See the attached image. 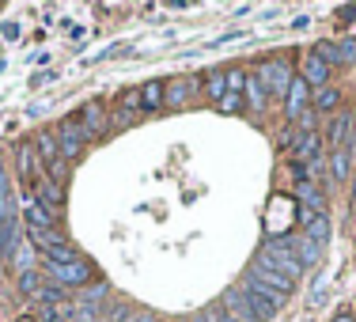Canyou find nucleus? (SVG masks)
<instances>
[{"label":"nucleus","instance_id":"5","mask_svg":"<svg viewBox=\"0 0 356 322\" xmlns=\"http://www.w3.org/2000/svg\"><path fill=\"white\" fill-rule=\"evenodd\" d=\"M91 137L83 133V125L76 122V118H65L61 125H57V148H61V159L65 163H76V159L83 156V144Z\"/></svg>","mask_w":356,"mask_h":322},{"label":"nucleus","instance_id":"17","mask_svg":"<svg viewBox=\"0 0 356 322\" xmlns=\"http://www.w3.org/2000/svg\"><path fill=\"white\" fill-rule=\"evenodd\" d=\"M15 167H19V179L23 182H35L38 179V152H35V144H19L15 148Z\"/></svg>","mask_w":356,"mask_h":322},{"label":"nucleus","instance_id":"7","mask_svg":"<svg viewBox=\"0 0 356 322\" xmlns=\"http://www.w3.org/2000/svg\"><path fill=\"white\" fill-rule=\"evenodd\" d=\"M140 118H144L140 88H129V91H122V99H118V110L110 114V125H114V129H129V125H137Z\"/></svg>","mask_w":356,"mask_h":322},{"label":"nucleus","instance_id":"21","mask_svg":"<svg viewBox=\"0 0 356 322\" xmlns=\"http://www.w3.org/2000/svg\"><path fill=\"white\" fill-rule=\"evenodd\" d=\"M224 311H227V315H235L239 322H254V319H250V307H247V296H243V288H232V292H224Z\"/></svg>","mask_w":356,"mask_h":322},{"label":"nucleus","instance_id":"16","mask_svg":"<svg viewBox=\"0 0 356 322\" xmlns=\"http://www.w3.org/2000/svg\"><path fill=\"white\" fill-rule=\"evenodd\" d=\"M38 266V250L27 243V232H23V243L15 247V254H12V261H8V269H12L15 277H23V273H31V269Z\"/></svg>","mask_w":356,"mask_h":322},{"label":"nucleus","instance_id":"32","mask_svg":"<svg viewBox=\"0 0 356 322\" xmlns=\"http://www.w3.org/2000/svg\"><path fill=\"white\" fill-rule=\"evenodd\" d=\"M12 198V186H8V171L0 167V201H8Z\"/></svg>","mask_w":356,"mask_h":322},{"label":"nucleus","instance_id":"28","mask_svg":"<svg viewBox=\"0 0 356 322\" xmlns=\"http://www.w3.org/2000/svg\"><path fill=\"white\" fill-rule=\"evenodd\" d=\"M315 54L330 65V69H337V65H341V49H337V42H318Z\"/></svg>","mask_w":356,"mask_h":322},{"label":"nucleus","instance_id":"29","mask_svg":"<svg viewBox=\"0 0 356 322\" xmlns=\"http://www.w3.org/2000/svg\"><path fill=\"white\" fill-rule=\"evenodd\" d=\"M243 91H247V72L227 69V95H243Z\"/></svg>","mask_w":356,"mask_h":322},{"label":"nucleus","instance_id":"36","mask_svg":"<svg viewBox=\"0 0 356 322\" xmlns=\"http://www.w3.org/2000/svg\"><path fill=\"white\" fill-rule=\"evenodd\" d=\"M133 322H159L156 315H133Z\"/></svg>","mask_w":356,"mask_h":322},{"label":"nucleus","instance_id":"23","mask_svg":"<svg viewBox=\"0 0 356 322\" xmlns=\"http://www.w3.org/2000/svg\"><path fill=\"white\" fill-rule=\"evenodd\" d=\"M140 103H144V114H156L163 110V80H148L140 88Z\"/></svg>","mask_w":356,"mask_h":322},{"label":"nucleus","instance_id":"15","mask_svg":"<svg viewBox=\"0 0 356 322\" xmlns=\"http://www.w3.org/2000/svg\"><path fill=\"white\" fill-rule=\"evenodd\" d=\"M322 140H326V137H318L315 129H311V133H300V140H296V152H292V163L311 167V163H315V159L322 156Z\"/></svg>","mask_w":356,"mask_h":322},{"label":"nucleus","instance_id":"24","mask_svg":"<svg viewBox=\"0 0 356 322\" xmlns=\"http://www.w3.org/2000/svg\"><path fill=\"white\" fill-rule=\"evenodd\" d=\"M296 258H300V266H303V269H315V261L322 258V247L300 235V239H296Z\"/></svg>","mask_w":356,"mask_h":322},{"label":"nucleus","instance_id":"30","mask_svg":"<svg viewBox=\"0 0 356 322\" xmlns=\"http://www.w3.org/2000/svg\"><path fill=\"white\" fill-rule=\"evenodd\" d=\"M337 49H341V65H356V38L337 42Z\"/></svg>","mask_w":356,"mask_h":322},{"label":"nucleus","instance_id":"3","mask_svg":"<svg viewBox=\"0 0 356 322\" xmlns=\"http://www.w3.org/2000/svg\"><path fill=\"white\" fill-rule=\"evenodd\" d=\"M42 269H46V277L54 284L61 288H80L88 284L91 277H95V266H91L88 258H76V261H65V266H54V261H42Z\"/></svg>","mask_w":356,"mask_h":322},{"label":"nucleus","instance_id":"38","mask_svg":"<svg viewBox=\"0 0 356 322\" xmlns=\"http://www.w3.org/2000/svg\"><path fill=\"white\" fill-rule=\"evenodd\" d=\"M334 322H356V319H353V315H337Z\"/></svg>","mask_w":356,"mask_h":322},{"label":"nucleus","instance_id":"18","mask_svg":"<svg viewBox=\"0 0 356 322\" xmlns=\"http://www.w3.org/2000/svg\"><path fill=\"white\" fill-rule=\"evenodd\" d=\"M197 83H201L197 76H190V80H171V83H163V106H182Z\"/></svg>","mask_w":356,"mask_h":322},{"label":"nucleus","instance_id":"20","mask_svg":"<svg viewBox=\"0 0 356 322\" xmlns=\"http://www.w3.org/2000/svg\"><path fill=\"white\" fill-rule=\"evenodd\" d=\"M296 198H300L303 209H311V213H326V198H322V190L315 182H296Z\"/></svg>","mask_w":356,"mask_h":322},{"label":"nucleus","instance_id":"8","mask_svg":"<svg viewBox=\"0 0 356 322\" xmlns=\"http://www.w3.org/2000/svg\"><path fill=\"white\" fill-rule=\"evenodd\" d=\"M296 216H300V235H303V239H311V243H318V247L330 239V232H334L330 213H311V209L300 205V213H296Z\"/></svg>","mask_w":356,"mask_h":322},{"label":"nucleus","instance_id":"31","mask_svg":"<svg viewBox=\"0 0 356 322\" xmlns=\"http://www.w3.org/2000/svg\"><path fill=\"white\" fill-rule=\"evenodd\" d=\"M220 106H224V114H239V110H243V95H224V99H220Z\"/></svg>","mask_w":356,"mask_h":322},{"label":"nucleus","instance_id":"22","mask_svg":"<svg viewBox=\"0 0 356 322\" xmlns=\"http://www.w3.org/2000/svg\"><path fill=\"white\" fill-rule=\"evenodd\" d=\"M349 167H353V148L330 152V179H334V182H345V179H349Z\"/></svg>","mask_w":356,"mask_h":322},{"label":"nucleus","instance_id":"26","mask_svg":"<svg viewBox=\"0 0 356 322\" xmlns=\"http://www.w3.org/2000/svg\"><path fill=\"white\" fill-rule=\"evenodd\" d=\"M243 95L250 99V110L258 114V110L266 106V95H269V91L261 88V80H258V76H247V91H243Z\"/></svg>","mask_w":356,"mask_h":322},{"label":"nucleus","instance_id":"25","mask_svg":"<svg viewBox=\"0 0 356 322\" xmlns=\"http://www.w3.org/2000/svg\"><path fill=\"white\" fill-rule=\"evenodd\" d=\"M201 80H205V91H209L213 103H220V99L227 95V72H209V76H201Z\"/></svg>","mask_w":356,"mask_h":322},{"label":"nucleus","instance_id":"9","mask_svg":"<svg viewBox=\"0 0 356 322\" xmlns=\"http://www.w3.org/2000/svg\"><path fill=\"white\" fill-rule=\"evenodd\" d=\"M31 198L42 201V205H46L54 216H61V209H65V186H57L49 175H38V179L31 182Z\"/></svg>","mask_w":356,"mask_h":322},{"label":"nucleus","instance_id":"33","mask_svg":"<svg viewBox=\"0 0 356 322\" xmlns=\"http://www.w3.org/2000/svg\"><path fill=\"white\" fill-rule=\"evenodd\" d=\"M337 15H341V23H353V15H356V4H349V8H341V12H337Z\"/></svg>","mask_w":356,"mask_h":322},{"label":"nucleus","instance_id":"14","mask_svg":"<svg viewBox=\"0 0 356 322\" xmlns=\"http://www.w3.org/2000/svg\"><path fill=\"white\" fill-rule=\"evenodd\" d=\"M326 140H330V152L349 148V140H356L353 137V114H349V110H337V114H334V122H330V129H326Z\"/></svg>","mask_w":356,"mask_h":322},{"label":"nucleus","instance_id":"10","mask_svg":"<svg viewBox=\"0 0 356 322\" xmlns=\"http://www.w3.org/2000/svg\"><path fill=\"white\" fill-rule=\"evenodd\" d=\"M76 122L83 125V133H88L91 140H95V137H106V133H110V110H106L103 103H95V99H91V103L80 106V118H76Z\"/></svg>","mask_w":356,"mask_h":322},{"label":"nucleus","instance_id":"27","mask_svg":"<svg viewBox=\"0 0 356 322\" xmlns=\"http://www.w3.org/2000/svg\"><path fill=\"white\" fill-rule=\"evenodd\" d=\"M15 281H19V292L23 296H35L42 284H46V277L38 273V269H31V273H23V277H15Z\"/></svg>","mask_w":356,"mask_h":322},{"label":"nucleus","instance_id":"4","mask_svg":"<svg viewBox=\"0 0 356 322\" xmlns=\"http://www.w3.org/2000/svg\"><path fill=\"white\" fill-rule=\"evenodd\" d=\"M258 80H261V88H266L269 95L284 99L288 88H292V80H296V72H292V65H288L284 57H273V61H266L258 69Z\"/></svg>","mask_w":356,"mask_h":322},{"label":"nucleus","instance_id":"2","mask_svg":"<svg viewBox=\"0 0 356 322\" xmlns=\"http://www.w3.org/2000/svg\"><path fill=\"white\" fill-rule=\"evenodd\" d=\"M23 243V216L15 209V201H0V261H12L15 247Z\"/></svg>","mask_w":356,"mask_h":322},{"label":"nucleus","instance_id":"34","mask_svg":"<svg viewBox=\"0 0 356 322\" xmlns=\"http://www.w3.org/2000/svg\"><path fill=\"white\" fill-rule=\"evenodd\" d=\"M4 35L8 38H19V23H4Z\"/></svg>","mask_w":356,"mask_h":322},{"label":"nucleus","instance_id":"11","mask_svg":"<svg viewBox=\"0 0 356 322\" xmlns=\"http://www.w3.org/2000/svg\"><path fill=\"white\" fill-rule=\"evenodd\" d=\"M307 106H311V88H307V80H303V76L296 72L292 88H288V95H284V118L296 125L303 114H307Z\"/></svg>","mask_w":356,"mask_h":322},{"label":"nucleus","instance_id":"19","mask_svg":"<svg viewBox=\"0 0 356 322\" xmlns=\"http://www.w3.org/2000/svg\"><path fill=\"white\" fill-rule=\"evenodd\" d=\"M311 110H318V114H330V110H341V91H337L334 83H326V88L311 91Z\"/></svg>","mask_w":356,"mask_h":322},{"label":"nucleus","instance_id":"35","mask_svg":"<svg viewBox=\"0 0 356 322\" xmlns=\"http://www.w3.org/2000/svg\"><path fill=\"white\" fill-rule=\"evenodd\" d=\"M213 319H216V322H239L235 315H227V311H213Z\"/></svg>","mask_w":356,"mask_h":322},{"label":"nucleus","instance_id":"1","mask_svg":"<svg viewBox=\"0 0 356 322\" xmlns=\"http://www.w3.org/2000/svg\"><path fill=\"white\" fill-rule=\"evenodd\" d=\"M239 288H243V296H247V307H250V319H254V322H273V319H277V311L284 307V303L277 300V296L269 292V288L261 284V281H254L250 273L243 277V284H239Z\"/></svg>","mask_w":356,"mask_h":322},{"label":"nucleus","instance_id":"12","mask_svg":"<svg viewBox=\"0 0 356 322\" xmlns=\"http://www.w3.org/2000/svg\"><path fill=\"white\" fill-rule=\"evenodd\" d=\"M19 216H23V224H27V232H54V224H57V216L49 213L42 201H35L27 193L23 198V205H19Z\"/></svg>","mask_w":356,"mask_h":322},{"label":"nucleus","instance_id":"37","mask_svg":"<svg viewBox=\"0 0 356 322\" xmlns=\"http://www.w3.org/2000/svg\"><path fill=\"white\" fill-rule=\"evenodd\" d=\"M15 322H38L35 315H19V319H15Z\"/></svg>","mask_w":356,"mask_h":322},{"label":"nucleus","instance_id":"13","mask_svg":"<svg viewBox=\"0 0 356 322\" xmlns=\"http://www.w3.org/2000/svg\"><path fill=\"white\" fill-rule=\"evenodd\" d=\"M330 72H334V69H330V65L322 61L315 49H307V54H303V61H300V76L307 80V88H311V91L326 88V83H330Z\"/></svg>","mask_w":356,"mask_h":322},{"label":"nucleus","instance_id":"6","mask_svg":"<svg viewBox=\"0 0 356 322\" xmlns=\"http://www.w3.org/2000/svg\"><path fill=\"white\" fill-rule=\"evenodd\" d=\"M247 273L254 277V281H261V284H266V288H269V292H273V296H277V300H281V303H288V300H292V288H296V284L288 281L284 273H277V269L269 266V261L261 258V254H258V258L250 261V269H247Z\"/></svg>","mask_w":356,"mask_h":322}]
</instances>
